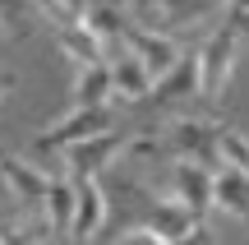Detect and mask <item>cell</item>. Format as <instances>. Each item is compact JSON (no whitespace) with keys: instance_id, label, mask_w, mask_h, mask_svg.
<instances>
[{"instance_id":"6da1fadb","label":"cell","mask_w":249,"mask_h":245,"mask_svg":"<svg viewBox=\"0 0 249 245\" xmlns=\"http://www.w3.org/2000/svg\"><path fill=\"white\" fill-rule=\"evenodd\" d=\"M107 130H116V107H70L55 125H46L33 139V157H65L74 144L107 134Z\"/></svg>"},{"instance_id":"7a4b0ae2","label":"cell","mask_w":249,"mask_h":245,"mask_svg":"<svg viewBox=\"0 0 249 245\" xmlns=\"http://www.w3.org/2000/svg\"><path fill=\"white\" fill-rule=\"evenodd\" d=\"M245 46H249V37H245V28L235 23V19H222V23L213 28V37L198 46V70H203V97L208 102H222V93H226V83H231L235 60H240Z\"/></svg>"},{"instance_id":"3957f363","label":"cell","mask_w":249,"mask_h":245,"mask_svg":"<svg viewBox=\"0 0 249 245\" xmlns=\"http://www.w3.org/2000/svg\"><path fill=\"white\" fill-rule=\"evenodd\" d=\"M129 139L134 130H107V134H92L83 144H74L70 153L60 157V171L70 181H102L107 167H116L124 153H129Z\"/></svg>"},{"instance_id":"277c9868","label":"cell","mask_w":249,"mask_h":245,"mask_svg":"<svg viewBox=\"0 0 249 245\" xmlns=\"http://www.w3.org/2000/svg\"><path fill=\"white\" fill-rule=\"evenodd\" d=\"M222 130H226V125H217V120L185 116V120H176V125H171L166 148H171L176 157H194V162H203V167H213V171H222V167H226Z\"/></svg>"},{"instance_id":"5b68a950","label":"cell","mask_w":249,"mask_h":245,"mask_svg":"<svg viewBox=\"0 0 249 245\" xmlns=\"http://www.w3.org/2000/svg\"><path fill=\"white\" fill-rule=\"evenodd\" d=\"M107 70H111V83H116V107H139V102H148L152 93V70L143 65V56L134 51L124 37H116L107 51Z\"/></svg>"},{"instance_id":"8992f818","label":"cell","mask_w":249,"mask_h":245,"mask_svg":"<svg viewBox=\"0 0 249 245\" xmlns=\"http://www.w3.org/2000/svg\"><path fill=\"white\" fill-rule=\"evenodd\" d=\"M0 181H5L9 199L23 204V208H42L46 204V190H51L55 171H46L37 157H18V153H5L0 148Z\"/></svg>"},{"instance_id":"52a82bcc","label":"cell","mask_w":249,"mask_h":245,"mask_svg":"<svg viewBox=\"0 0 249 245\" xmlns=\"http://www.w3.org/2000/svg\"><path fill=\"white\" fill-rule=\"evenodd\" d=\"M139 194H143L139 227H152L161 241H171V245H176V241H185L189 231H194L198 222H203L194 208H185V204H180L176 194H152V190H143V185H139Z\"/></svg>"},{"instance_id":"ba28073f","label":"cell","mask_w":249,"mask_h":245,"mask_svg":"<svg viewBox=\"0 0 249 245\" xmlns=\"http://www.w3.org/2000/svg\"><path fill=\"white\" fill-rule=\"evenodd\" d=\"M171 194L208 222V213H217V171L194 162V157H176V167H171Z\"/></svg>"},{"instance_id":"9c48e42d","label":"cell","mask_w":249,"mask_h":245,"mask_svg":"<svg viewBox=\"0 0 249 245\" xmlns=\"http://www.w3.org/2000/svg\"><path fill=\"white\" fill-rule=\"evenodd\" d=\"M194 97H203V70H198V51L185 56L166 79L152 83L148 102L143 107H157V111H180V107H194Z\"/></svg>"},{"instance_id":"30bf717a","label":"cell","mask_w":249,"mask_h":245,"mask_svg":"<svg viewBox=\"0 0 249 245\" xmlns=\"http://www.w3.org/2000/svg\"><path fill=\"white\" fill-rule=\"evenodd\" d=\"M124 42H129L134 51L143 56V65L152 70V79H166V74L189 56V51H180V42H176L171 33L148 28V23H139V19H129V28H124Z\"/></svg>"},{"instance_id":"8fae6325","label":"cell","mask_w":249,"mask_h":245,"mask_svg":"<svg viewBox=\"0 0 249 245\" xmlns=\"http://www.w3.org/2000/svg\"><path fill=\"white\" fill-rule=\"evenodd\" d=\"M51 236L55 227L42 208H0V245H46Z\"/></svg>"},{"instance_id":"7c38bea8","label":"cell","mask_w":249,"mask_h":245,"mask_svg":"<svg viewBox=\"0 0 249 245\" xmlns=\"http://www.w3.org/2000/svg\"><path fill=\"white\" fill-rule=\"evenodd\" d=\"M79 185V208H74V231L70 241H97V231L107 227V190H102V181H74Z\"/></svg>"},{"instance_id":"4fadbf2b","label":"cell","mask_w":249,"mask_h":245,"mask_svg":"<svg viewBox=\"0 0 249 245\" xmlns=\"http://www.w3.org/2000/svg\"><path fill=\"white\" fill-rule=\"evenodd\" d=\"M55 33V42H60V51L70 56L74 65H107V51H111V42L102 33H92L88 23H65V28H51Z\"/></svg>"},{"instance_id":"5bb4252c","label":"cell","mask_w":249,"mask_h":245,"mask_svg":"<svg viewBox=\"0 0 249 245\" xmlns=\"http://www.w3.org/2000/svg\"><path fill=\"white\" fill-rule=\"evenodd\" d=\"M70 107H116V83H111L107 65H83V70L74 74Z\"/></svg>"},{"instance_id":"9a60e30c","label":"cell","mask_w":249,"mask_h":245,"mask_svg":"<svg viewBox=\"0 0 249 245\" xmlns=\"http://www.w3.org/2000/svg\"><path fill=\"white\" fill-rule=\"evenodd\" d=\"M74 208H79V185H74L65 171H55L51 190H46V204H42V213L55 227V236H70L74 231Z\"/></svg>"},{"instance_id":"2e32d148","label":"cell","mask_w":249,"mask_h":245,"mask_svg":"<svg viewBox=\"0 0 249 245\" xmlns=\"http://www.w3.org/2000/svg\"><path fill=\"white\" fill-rule=\"evenodd\" d=\"M217 213L249 222V171H240L231 162L217 171Z\"/></svg>"},{"instance_id":"e0dca14e","label":"cell","mask_w":249,"mask_h":245,"mask_svg":"<svg viewBox=\"0 0 249 245\" xmlns=\"http://www.w3.org/2000/svg\"><path fill=\"white\" fill-rule=\"evenodd\" d=\"M222 148H226V162L240 167V171H249V134H240V130H222Z\"/></svg>"},{"instance_id":"ac0fdd59","label":"cell","mask_w":249,"mask_h":245,"mask_svg":"<svg viewBox=\"0 0 249 245\" xmlns=\"http://www.w3.org/2000/svg\"><path fill=\"white\" fill-rule=\"evenodd\" d=\"M116 245H171V241H161L152 227H139V222H134V227H124V231H120V241H116Z\"/></svg>"},{"instance_id":"d6986e66","label":"cell","mask_w":249,"mask_h":245,"mask_svg":"<svg viewBox=\"0 0 249 245\" xmlns=\"http://www.w3.org/2000/svg\"><path fill=\"white\" fill-rule=\"evenodd\" d=\"M176 245H213V227H208V222H198V227L189 231L185 241H176Z\"/></svg>"},{"instance_id":"ffe728a7","label":"cell","mask_w":249,"mask_h":245,"mask_svg":"<svg viewBox=\"0 0 249 245\" xmlns=\"http://www.w3.org/2000/svg\"><path fill=\"white\" fill-rule=\"evenodd\" d=\"M226 19H235V23L245 28V37H249V0H231V9H226Z\"/></svg>"},{"instance_id":"44dd1931","label":"cell","mask_w":249,"mask_h":245,"mask_svg":"<svg viewBox=\"0 0 249 245\" xmlns=\"http://www.w3.org/2000/svg\"><path fill=\"white\" fill-rule=\"evenodd\" d=\"M18 88V79H14V70H5V65H0V102L9 97V93Z\"/></svg>"}]
</instances>
